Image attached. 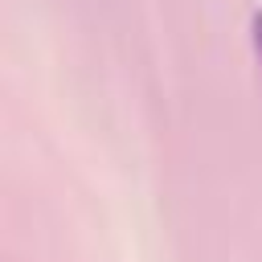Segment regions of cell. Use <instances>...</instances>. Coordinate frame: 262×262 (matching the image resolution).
<instances>
[{
	"label": "cell",
	"mask_w": 262,
	"mask_h": 262,
	"mask_svg": "<svg viewBox=\"0 0 262 262\" xmlns=\"http://www.w3.org/2000/svg\"><path fill=\"white\" fill-rule=\"evenodd\" d=\"M250 37H254V53L262 61V8H254V16H250Z\"/></svg>",
	"instance_id": "1"
}]
</instances>
